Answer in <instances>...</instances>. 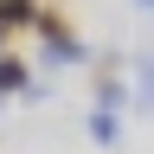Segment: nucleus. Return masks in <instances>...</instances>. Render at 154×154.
I'll use <instances>...</instances> for the list:
<instances>
[{
  "label": "nucleus",
  "mask_w": 154,
  "mask_h": 154,
  "mask_svg": "<svg viewBox=\"0 0 154 154\" xmlns=\"http://www.w3.org/2000/svg\"><path fill=\"white\" fill-rule=\"evenodd\" d=\"M32 13H38V0H0V32H13V26H32Z\"/></svg>",
  "instance_id": "nucleus-1"
},
{
  "label": "nucleus",
  "mask_w": 154,
  "mask_h": 154,
  "mask_svg": "<svg viewBox=\"0 0 154 154\" xmlns=\"http://www.w3.org/2000/svg\"><path fill=\"white\" fill-rule=\"evenodd\" d=\"M0 90H26V64L19 58H0Z\"/></svg>",
  "instance_id": "nucleus-2"
},
{
  "label": "nucleus",
  "mask_w": 154,
  "mask_h": 154,
  "mask_svg": "<svg viewBox=\"0 0 154 154\" xmlns=\"http://www.w3.org/2000/svg\"><path fill=\"white\" fill-rule=\"evenodd\" d=\"M96 103H103V109H116V103H122V84H109V77H103V84H96Z\"/></svg>",
  "instance_id": "nucleus-3"
},
{
  "label": "nucleus",
  "mask_w": 154,
  "mask_h": 154,
  "mask_svg": "<svg viewBox=\"0 0 154 154\" xmlns=\"http://www.w3.org/2000/svg\"><path fill=\"white\" fill-rule=\"evenodd\" d=\"M90 135H96V141H116V116L103 109V116H96V122H90Z\"/></svg>",
  "instance_id": "nucleus-4"
},
{
  "label": "nucleus",
  "mask_w": 154,
  "mask_h": 154,
  "mask_svg": "<svg viewBox=\"0 0 154 154\" xmlns=\"http://www.w3.org/2000/svg\"><path fill=\"white\" fill-rule=\"evenodd\" d=\"M38 7H45V0H38Z\"/></svg>",
  "instance_id": "nucleus-5"
}]
</instances>
